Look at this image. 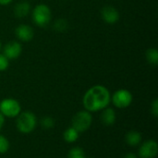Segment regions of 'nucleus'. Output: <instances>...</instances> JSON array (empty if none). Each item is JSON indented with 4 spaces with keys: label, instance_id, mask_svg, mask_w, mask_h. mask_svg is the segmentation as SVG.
Wrapping results in <instances>:
<instances>
[{
    "label": "nucleus",
    "instance_id": "nucleus-17",
    "mask_svg": "<svg viewBox=\"0 0 158 158\" xmlns=\"http://www.w3.org/2000/svg\"><path fill=\"white\" fill-rule=\"evenodd\" d=\"M41 126L44 129V130H50L52 128H54L55 126V120L51 118V117H44L41 119Z\"/></svg>",
    "mask_w": 158,
    "mask_h": 158
},
{
    "label": "nucleus",
    "instance_id": "nucleus-20",
    "mask_svg": "<svg viewBox=\"0 0 158 158\" xmlns=\"http://www.w3.org/2000/svg\"><path fill=\"white\" fill-rule=\"evenodd\" d=\"M9 66V60L4 54H0V71H5Z\"/></svg>",
    "mask_w": 158,
    "mask_h": 158
},
{
    "label": "nucleus",
    "instance_id": "nucleus-5",
    "mask_svg": "<svg viewBox=\"0 0 158 158\" xmlns=\"http://www.w3.org/2000/svg\"><path fill=\"white\" fill-rule=\"evenodd\" d=\"M21 112L20 104L13 98H5L0 102V113L6 118H17Z\"/></svg>",
    "mask_w": 158,
    "mask_h": 158
},
{
    "label": "nucleus",
    "instance_id": "nucleus-9",
    "mask_svg": "<svg viewBox=\"0 0 158 158\" xmlns=\"http://www.w3.org/2000/svg\"><path fill=\"white\" fill-rule=\"evenodd\" d=\"M103 20L107 24H115L119 20V12L112 6H106L101 10Z\"/></svg>",
    "mask_w": 158,
    "mask_h": 158
},
{
    "label": "nucleus",
    "instance_id": "nucleus-19",
    "mask_svg": "<svg viewBox=\"0 0 158 158\" xmlns=\"http://www.w3.org/2000/svg\"><path fill=\"white\" fill-rule=\"evenodd\" d=\"M67 26H68L67 25V21L65 19H57L55 22V24H54V28L57 31H65L67 29Z\"/></svg>",
    "mask_w": 158,
    "mask_h": 158
},
{
    "label": "nucleus",
    "instance_id": "nucleus-16",
    "mask_svg": "<svg viewBox=\"0 0 158 158\" xmlns=\"http://www.w3.org/2000/svg\"><path fill=\"white\" fill-rule=\"evenodd\" d=\"M68 158H86V156L81 147H73L69 150Z\"/></svg>",
    "mask_w": 158,
    "mask_h": 158
},
{
    "label": "nucleus",
    "instance_id": "nucleus-15",
    "mask_svg": "<svg viewBox=\"0 0 158 158\" xmlns=\"http://www.w3.org/2000/svg\"><path fill=\"white\" fill-rule=\"evenodd\" d=\"M145 57L147 62L156 67L158 64V51L156 48H149L145 52Z\"/></svg>",
    "mask_w": 158,
    "mask_h": 158
},
{
    "label": "nucleus",
    "instance_id": "nucleus-22",
    "mask_svg": "<svg viewBox=\"0 0 158 158\" xmlns=\"http://www.w3.org/2000/svg\"><path fill=\"white\" fill-rule=\"evenodd\" d=\"M123 158H138L137 157V156L135 155V154H133V153H128V154H126Z\"/></svg>",
    "mask_w": 158,
    "mask_h": 158
},
{
    "label": "nucleus",
    "instance_id": "nucleus-13",
    "mask_svg": "<svg viewBox=\"0 0 158 158\" xmlns=\"http://www.w3.org/2000/svg\"><path fill=\"white\" fill-rule=\"evenodd\" d=\"M30 11H31V5L26 1L19 2L14 6V15L19 19L25 18L30 13Z\"/></svg>",
    "mask_w": 158,
    "mask_h": 158
},
{
    "label": "nucleus",
    "instance_id": "nucleus-21",
    "mask_svg": "<svg viewBox=\"0 0 158 158\" xmlns=\"http://www.w3.org/2000/svg\"><path fill=\"white\" fill-rule=\"evenodd\" d=\"M151 113L154 115V117L157 118L158 116V100L155 99L153 103L151 104Z\"/></svg>",
    "mask_w": 158,
    "mask_h": 158
},
{
    "label": "nucleus",
    "instance_id": "nucleus-23",
    "mask_svg": "<svg viewBox=\"0 0 158 158\" xmlns=\"http://www.w3.org/2000/svg\"><path fill=\"white\" fill-rule=\"evenodd\" d=\"M4 123H5V117L0 113V131L4 126Z\"/></svg>",
    "mask_w": 158,
    "mask_h": 158
},
{
    "label": "nucleus",
    "instance_id": "nucleus-11",
    "mask_svg": "<svg viewBox=\"0 0 158 158\" xmlns=\"http://www.w3.org/2000/svg\"><path fill=\"white\" fill-rule=\"evenodd\" d=\"M117 119L116 111L113 108L106 107L103 109V112L101 114V121L106 126H112L115 124Z\"/></svg>",
    "mask_w": 158,
    "mask_h": 158
},
{
    "label": "nucleus",
    "instance_id": "nucleus-14",
    "mask_svg": "<svg viewBox=\"0 0 158 158\" xmlns=\"http://www.w3.org/2000/svg\"><path fill=\"white\" fill-rule=\"evenodd\" d=\"M79 132L72 127H69L68 128L64 134H63V137H64V140L69 143H75L78 139H79Z\"/></svg>",
    "mask_w": 158,
    "mask_h": 158
},
{
    "label": "nucleus",
    "instance_id": "nucleus-18",
    "mask_svg": "<svg viewBox=\"0 0 158 158\" xmlns=\"http://www.w3.org/2000/svg\"><path fill=\"white\" fill-rule=\"evenodd\" d=\"M10 147V143L8 140L4 136L0 134V155L6 154Z\"/></svg>",
    "mask_w": 158,
    "mask_h": 158
},
{
    "label": "nucleus",
    "instance_id": "nucleus-6",
    "mask_svg": "<svg viewBox=\"0 0 158 158\" xmlns=\"http://www.w3.org/2000/svg\"><path fill=\"white\" fill-rule=\"evenodd\" d=\"M132 94L126 89H119L116 91L111 96V101L117 108H127L132 103Z\"/></svg>",
    "mask_w": 158,
    "mask_h": 158
},
{
    "label": "nucleus",
    "instance_id": "nucleus-1",
    "mask_svg": "<svg viewBox=\"0 0 158 158\" xmlns=\"http://www.w3.org/2000/svg\"><path fill=\"white\" fill-rule=\"evenodd\" d=\"M110 101L111 94L108 89L103 85H94L83 95L82 105L85 110L89 112H97L107 107Z\"/></svg>",
    "mask_w": 158,
    "mask_h": 158
},
{
    "label": "nucleus",
    "instance_id": "nucleus-25",
    "mask_svg": "<svg viewBox=\"0 0 158 158\" xmlns=\"http://www.w3.org/2000/svg\"><path fill=\"white\" fill-rule=\"evenodd\" d=\"M1 47H2V45H1V41H0V50H1Z\"/></svg>",
    "mask_w": 158,
    "mask_h": 158
},
{
    "label": "nucleus",
    "instance_id": "nucleus-8",
    "mask_svg": "<svg viewBox=\"0 0 158 158\" xmlns=\"http://www.w3.org/2000/svg\"><path fill=\"white\" fill-rule=\"evenodd\" d=\"M22 52L21 44L17 41H10L6 43L3 48V54L7 57L8 60L18 58Z\"/></svg>",
    "mask_w": 158,
    "mask_h": 158
},
{
    "label": "nucleus",
    "instance_id": "nucleus-2",
    "mask_svg": "<svg viewBox=\"0 0 158 158\" xmlns=\"http://www.w3.org/2000/svg\"><path fill=\"white\" fill-rule=\"evenodd\" d=\"M37 125V118L34 113L31 111L20 112L17 117L16 127L17 130L24 134L32 132Z\"/></svg>",
    "mask_w": 158,
    "mask_h": 158
},
{
    "label": "nucleus",
    "instance_id": "nucleus-7",
    "mask_svg": "<svg viewBox=\"0 0 158 158\" xmlns=\"http://www.w3.org/2000/svg\"><path fill=\"white\" fill-rule=\"evenodd\" d=\"M158 154V144L154 140L143 143L139 148L140 158H156Z\"/></svg>",
    "mask_w": 158,
    "mask_h": 158
},
{
    "label": "nucleus",
    "instance_id": "nucleus-3",
    "mask_svg": "<svg viewBox=\"0 0 158 158\" xmlns=\"http://www.w3.org/2000/svg\"><path fill=\"white\" fill-rule=\"evenodd\" d=\"M31 19L33 22L39 27H45L52 19V12L50 7L45 4H39L32 9Z\"/></svg>",
    "mask_w": 158,
    "mask_h": 158
},
{
    "label": "nucleus",
    "instance_id": "nucleus-4",
    "mask_svg": "<svg viewBox=\"0 0 158 158\" xmlns=\"http://www.w3.org/2000/svg\"><path fill=\"white\" fill-rule=\"evenodd\" d=\"M93 123V116L87 110H81L76 113L72 118V128L79 133L84 132L90 129Z\"/></svg>",
    "mask_w": 158,
    "mask_h": 158
},
{
    "label": "nucleus",
    "instance_id": "nucleus-12",
    "mask_svg": "<svg viewBox=\"0 0 158 158\" xmlns=\"http://www.w3.org/2000/svg\"><path fill=\"white\" fill-rule=\"evenodd\" d=\"M142 134L137 131H131L125 135V141L128 145L131 147H136L142 143Z\"/></svg>",
    "mask_w": 158,
    "mask_h": 158
},
{
    "label": "nucleus",
    "instance_id": "nucleus-10",
    "mask_svg": "<svg viewBox=\"0 0 158 158\" xmlns=\"http://www.w3.org/2000/svg\"><path fill=\"white\" fill-rule=\"evenodd\" d=\"M15 35L21 42H30L34 36V31L31 26L26 24H20L16 28Z\"/></svg>",
    "mask_w": 158,
    "mask_h": 158
},
{
    "label": "nucleus",
    "instance_id": "nucleus-24",
    "mask_svg": "<svg viewBox=\"0 0 158 158\" xmlns=\"http://www.w3.org/2000/svg\"><path fill=\"white\" fill-rule=\"evenodd\" d=\"M13 0H0V5L2 6H6L8 4H10Z\"/></svg>",
    "mask_w": 158,
    "mask_h": 158
}]
</instances>
